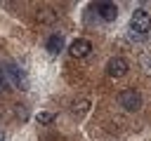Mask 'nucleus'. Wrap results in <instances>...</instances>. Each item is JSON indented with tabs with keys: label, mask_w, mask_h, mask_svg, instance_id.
Returning <instances> with one entry per match:
<instances>
[{
	"label": "nucleus",
	"mask_w": 151,
	"mask_h": 141,
	"mask_svg": "<svg viewBox=\"0 0 151 141\" xmlns=\"http://www.w3.org/2000/svg\"><path fill=\"white\" fill-rule=\"evenodd\" d=\"M94 9H97V14H99L104 21H113V19L118 16V7H116L113 2H94Z\"/></svg>",
	"instance_id": "5"
},
{
	"label": "nucleus",
	"mask_w": 151,
	"mask_h": 141,
	"mask_svg": "<svg viewBox=\"0 0 151 141\" xmlns=\"http://www.w3.org/2000/svg\"><path fill=\"white\" fill-rule=\"evenodd\" d=\"M90 52H92V42L85 40V38H78V40H73V42L68 45V54H71L73 59H83V56H87Z\"/></svg>",
	"instance_id": "3"
},
{
	"label": "nucleus",
	"mask_w": 151,
	"mask_h": 141,
	"mask_svg": "<svg viewBox=\"0 0 151 141\" xmlns=\"http://www.w3.org/2000/svg\"><path fill=\"white\" fill-rule=\"evenodd\" d=\"M52 120H54V113H47V110L45 113H38V122L40 125H50Z\"/></svg>",
	"instance_id": "9"
},
{
	"label": "nucleus",
	"mask_w": 151,
	"mask_h": 141,
	"mask_svg": "<svg viewBox=\"0 0 151 141\" xmlns=\"http://www.w3.org/2000/svg\"><path fill=\"white\" fill-rule=\"evenodd\" d=\"M5 68H7V73L12 75V80H14V85H17V87H21V89H26V87H28V85H26L24 73H21V70H17V66H12V63H9V66H5Z\"/></svg>",
	"instance_id": "7"
},
{
	"label": "nucleus",
	"mask_w": 151,
	"mask_h": 141,
	"mask_svg": "<svg viewBox=\"0 0 151 141\" xmlns=\"http://www.w3.org/2000/svg\"><path fill=\"white\" fill-rule=\"evenodd\" d=\"M5 85H7V78H5V73L0 70V87H5Z\"/></svg>",
	"instance_id": "11"
},
{
	"label": "nucleus",
	"mask_w": 151,
	"mask_h": 141,
	"mask_svg": "<svg viewBox=\"0 0 151 141\" xmlns=\"http://www.w3.org/2000/svg\"><path fill=\"white\" fill-rule=\"evenodd\" d=\"M64 49V38L59 35V33H52L50 38H47V52L50 54H59Z\"/></svg>",
	"instance_id": "6"
},
{
	"label": "nucleus",
	"mask_w": 151,
	"mask_h": 141,
	"mask_svg": "<svg viewBox=\"0 0 151 141\" xmlns=\"http://www.w3.org/2000/svg\"><path fill=\"white\" fill-rule=\"evenodd\" d=\"M87 108H90V101H87V99H83V101H78V106H73L71 110H73L76 115H83V113H85Z\"/></svg>",
	"instance_id": "8"
},
{
	"label": "nucleus",
	"mask_w": 151,
	"mask_h": 141,
	"mask_svg": "<svg viewBox=\"0 0 151 141\" xmlns=\"http://www.w3.org/2000/svg\"><path fill=\"white\" fill-rule=\"evenodd\" d=\"M118 103L125 108V110H139L142 106V94L137 89H123L120 96H118Z\"/></svg>",
	"instance_id": "2"
},
{
	"label": "nucleus",
	"mask_w": 151,
	"mask_h": 141,
	"mask_svg": "<svg viewBox=\"0 0 151 141\" xmlns=\"http://www.w3.org/2000/svg\"><path fill=\"white\" fill-rule=\"evenodd\" d=\"M54 16H52V12L50 9H42V14H40V21H52Z\"/></svg>",
	"instance_id": "10"
},
{
	"label": "nucleus",
	"mask_w": 151,
	"mask_h": 141,
	"mask_svg": "<svg viewBox=\"0 0 151 141\" xmlns=\"http://www.w3.org/2000/svg\"><path fill=\"white\" fill-rule=\"evenodd\" d=\"M127 70H130V66H127V61H125L123 56H113V59H109V63H106V73H109L111 78H123Z\"/></svg>",
	"instance_id": "4"
},
{
	"label": "nucleus",
	"mask_w": 151,
	"mask_h": 141,
	"mask_svg": "<svg viewBox=\"0 0 151 141\" xmlns=\"http://www.w3.org/2000/svg\"><path fill=\"white\" fill-rule=\"evenodd\" d=\"M130 28L134 31V33H139V35H144V33H149V28H151V19H149V12L142 7V9H137L134 14H132V21H130Z\"/></svg>",
	"instance_id": "1"
}]
</instances>
